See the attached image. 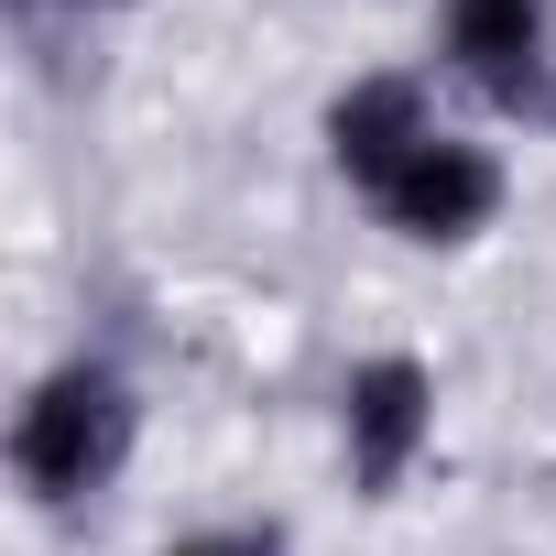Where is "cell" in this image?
<instances>
[{
	"label": "cell",
	"mask_w": 556,
	"mask_h": 556,
	"mask_svg": "<svg viewBox=\"0 0 556 556\" xmlns=\"http://www.w3.org/2000/svg\"><path fill=\"white\" fill-rule=\"evenodd\" d=\"M447 66L502 110L545 99V0H447Z\"/></svg>",
	"instance_id": "obj_4"
},
{
	"label": "cell",
	"mask_w": 556,
	"mask_h": 556,
	"mask_svg": "<svg viewBox=\"0 0 556 556\" xmlns=\"http://www.w3.org/2000/svg\"><path fill=\"white\" fill-rule=\"evenodd\" d=\"M131 458V382L110 361H55L12 415V469L34 502H88Z\"/></svg>",
	"instance_id": "obj_1"
},
{
	"label": "cell",
	"mask_w": 556,
	"mask_h": 556,
	"mask_svg": "<svg viewBox=\"0 0 556 556\" xmlns=\"http://www.w3.org/2000/svg\"><path fill=\"white\" fill-rule=\"evenodd\" d=\"M164 556H285L273 534H186V545H164Z\"/></svg>",
	"instance_id": "obj_6"
},
{
	"label": "cell",
	"mask_w": 556,
	"mask_h": 556,
	"mask_svg": "<svg viewBox=\"0 0 556 556\" xmlns=\"http://www.w3.org/2000/svg\"><path fill=\"white\" fill-rule=\"evenodd\" d=\"M415 142H437V121H426V88L415 77H361V88H339V110H328V153H339V175L371 197Z\"/></svg>",
	"instance_id": "obj_5"
},
{
	"label": "cell",
	"mask_w": 556,
	"mask_h": 556,
	"mask_svg": "<svg viewBox=\"0 0 556 556\" xmlns=\"http://www.w3.org/2000/svg\"><path fill=\"white\" fill-rule=\"evenodd\" d=\"M371 207L404 229V240H469V229H491V207H502V164L480 153V142H415L382 186H371Z\"/></svg>",
	"instance_id": "obj_2"
},
{
	"label": "cell",
	"mask_w": 556,
	"mask_h": 556,
	"mask_svg": "<svg viewBox=\"0 0 556 556\" xmlns=\"http://www.w3.org/2000/svg\"><path fill=\"white\" fill-rule=\"evenodd\" d=\"M339 437H350V480L393 491L426 458V437H437V382L415 361H361L350 393H339Z\"/></svg>",
	"instance_id": "obj_3"
}]
</instances>
